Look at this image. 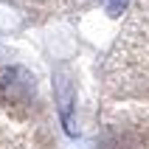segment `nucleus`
Listing matches in <instances>:
<instances>
[{
    "mask_svg": "<svg viewBox=\"0 0 149 149\" xmlns=\"http://www.w3.org/2000/svg\"><path fill=\"white\" fill-rule=\"evenodd\" d=\"M56 99H59V116H62V124H65L68 135H76L73 130V118H70V107H73V90H70V79L65 73H59L56 82Z\"/></svg>",
    "mask_w": 149,
    "mask_h": 149,
    "instance_id": "f03ea898",
    "label": "nucleus"
},
{
    "mask_svg": "<svg viewBox=\"0 0 149 149\" xmlns=\"http://www.w3.org/2000/svg\"><path fill=\"white\" fill-rule=\"evenodd\" d=\"M130 0H107V11L110 14H121V8L127 6Z\"/></svg>",
    "mask_w": 149,
    "mask_h": 149,
    "instance_id": "7ed1b4c3",
    "label": "nucleus"
},
{
    "mask_svg": "<svg viewBox=\"0 0 149 149\" xmlns=\"http://www.w3.org/2000/svg\"><path fill=\"white\" fill-rule=\"evenodd\" d=\"M34 90H37L34 73H28L25 68L11 65L0 70V99L6 104H28L34 99Z\"/></svg>",
    "mask_w": 149,
    "mask_h": 149,
    "instance_id": "f257e3e1",
    "label": "nucleus"
}]
</instances>
